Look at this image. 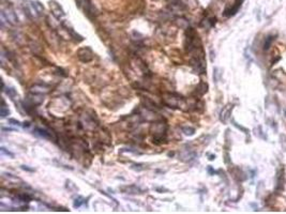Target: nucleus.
<instances>
[{
    "instance_id": "nucleus-15",
    "label": "nucleus",
    "mask_w": 286,
    "mask_h": 214,
    "mask_svg": "<svg viewBox=\"0 0 286 214\" xmlns=\"http://www.w3.org/2000/svg\"><path fill=\"white\" fill-rule=\"evenodd\" d=\"M141 165H144V164H134V165H132V169H135V170H137V171L144 170V168H141Z\"/></svg>"
},
{
    "instance_id": "nucleus-11",
    "label": "nucleus",
    "mask_w": 286,
    "mask_h": 214,
    "mask_svg": "<svg viewBox=\"0 0 286 214\" xmlns=\"http://www.w3.org/2000/svg\"><path fill=\"white\" fill-rule=\"evenodd\" d=\"M181 129H182V132L184 133V135H187V136H192V135H194V133H195V129H193V127L183 126V127H181Z\"/></svg>"
},
{
    "instance_id": "nucleus-18",
    "label": "nucleus",
    "mask_w": 286,
    "mask_h": 214,
    "mask_svg": "<svg viewBox=\"0 0 286 214\" xmlns=\"http://www.w3.org/2000/svg\"><path fill=\"white\" fill-rule=\"evenodd\" d=\"M272 41V39L271 38H268L267 40H266V43H265V50H267L268 47H269V45H270V42Z\"/></svg>"
},
{
    "instance_id": "nucleus-9",
    "label": "nucleus",
    "mask_w": 286,
    "mask_h": 214,
    "mask_svg": "<svg viewBox=\"0 0 286 214\" xmlns=\"http://www.w3.org/2000/svg\"><path fill=\"white\" fill-rule=\"evenodd\" d=\"M230 110H232L230 105L226 106L225 108L222 110V113H221V120H222L223 122H226V121H227V119L229 118V115H230Z\"/></svg>"
},
{
    "instance_id": "nucleus-17",
    "label": "nucleus",
    "mask_w": 286,
    "mask_h": 214,
    "mask_svg": "<svg viewBox=\"0 0 286 214\" xmlns=\"http://www.w3.org/2000/svg\"><path fill=\"white\" fill-rule=\"evenodd\" d=\"M21 169H23V170H27V171H30V172L34 171V169H33V168H30L29 166H26V165H21Z\"/></svg>"
},
{
    "instance_id": "nucleus-12",
    "label": "nucleus",
    "mask_w": 286,
    "mask_h": 214,
    "mask_svg": "<svg viewBox=\"0 0 286 214\" xmlns=\"http://www.w3.org/2000/svg\"><path fill=\"white\" fill-rule=\"evenodd\" d=\"M9 113H10L9 109L5 107V103H3V106L1 107V109H0V116H1V118H5L7 116H9Z\"/></svg>"
},
{
    "instance_id": "nucleus-14",
    "label": "nucleus",
    "mask_w": 286,
    "mask_h": 214,
    "mask_svg": "<svg viewBox=\"0 0 286 214\" xmlns=\"http://www.w3.org/2000/svg\"><path fill=\"white\" fill-rule=\"evenodd\" d=\"M82 203H83V198L82 197H78V198H76L75 199V201H74V208H80V206H82Z\"/></svg>"
},
{
    "instance_id": "nucleus-5",
    "label": "nucleus",
    "mask_w": 286,
    "mask_h": 214,
    "mask_svg": "<svg viewBox=\"0 0 286 214\" xmlns=\"http://www.w3.org/2000/svg\"><path fill=\"white\" fill-rule=\"evenodd\" d=\"M48 91H49V87H47V86L35 85L30 89V92H32V93H37V94H43V93L45 94Z\"/></svg>"
},
{
    "instance_id": "nucleus-10",
    "label": "nucleus",
    "mask_w": 286,
    "mask_h": 214,
    "mask_svg": "<svg viewBox=\"0 0 286 214\" xmlns=\"http://www.w3.org/2000/svg\"><path fill=\"white\" fill-rule=\"evenodd\" d=\"M240 5H241V0H240V1H238L237 3H235L234 7H232L229 10H227V11H225V15H226V16H232V15L236 14V12H237L238 10H239Z\"/></svg>"
},
{
    "instance_id": "nucleus-7",
    "label": "nucleus",
    "mask_w": 286,
    "mask_h": 214,
    "mask_svg": "<svg viewBox=\"0 0 286 214\" xmlns=\"http://www.w3.org/2000/svg\"><path fill=\"white\" fill-rule=\"evenodd\" d=\"M31 7H32L33 11L35 12V13H38V15H42L43 12H44V8H43V5H41L39 1H31Z\"/></svg>"
},
{
    "instance_id": "nucleus-2",
    "label": "nucleus",
    "mask_w": 286,
    "mask_h": 214,
    "mask_svg": "<svg viewBox=\"0 0 286 214\" xmlns=\"http://www.w3.org/2000/svg\"><path fill=\"white\" fill-rule=\"evenodd\" d=\"M43 100L44 99H43L42 94H37V93H32V92H30V94L27 97L26 102H27V104H29V106L33 107V106L40 105V104L43 102Z\"/></svg>"
},
{
    "instance_id": "nucleus-8",
    "label": "nucleus",
    "mask_w": 286,
    "mask_h": 214,
    "mask_svg": "<svg viewBox=\"0 0 286 214\" xmlns=\"http://www.w3.org/2000/svg\"><path fill=\"white\" fill-rule=\"evenodd\" d=\"M5 93L8 94V97H10L12 99V101L16 102V100H18V94H17L16 90L14 88H7V90H3ZM19 101V100H18Z\"/></svg>"
},
{
    "instance_id": "nucleus-3",
    "label": "nucleus",
    "mask_w": 286,
    "mask_h": 214,
    "mask_svg": "<svg viewBox=\"0 0 286 214\" xmlns=\"http://www.w3.org/2000/svg\"><path fill=\"white\" fill-rule=\"evenodd\" d=\"M165 102H166L167 105L174 106V107H179V108H180V106H182L183 99H182V97H175V95H171V94H169L168 97H165Z\"/></svg>"
},
{
    "instance_id": "nucleus-16",
    "label": "nucleus",
    "mask_w": 286,
    "mask_h": 214,
    "mask_svg": "<svg viewBox=\"0 0 286 214\" xmlns=\"http://www.w3.org/2000/svg\"><path fill=\"white\" fill-rule=\"evenodd\" d=\"M9 123H12L13 125H17V126H21V123L19 122L18 120H15V119H10Z\"/></svg>"
},
{
    "instance_id": "nucleus-19",
    "label": "nucleus",
    "mask_w": 286,
    "mask_h": 214,
    "mask_svg": "<svg viewBox=\"0 0 286 214\" xmlns=\"http://www.w3.org/2000/svg\"><path fill=\"white\" fill-rule=\"evenodd\" d=\"M3 131H9V132H12V131H15L14 129H11V127H2Z\"/></svg>"
},
{
    "instance_id": "nucleus-20",
    "label": "nucleus",
    "mask_w": 286,
    "mask_h": 214,
    "mask_svg": "<svg viewBox=\"0 0 286 214\" xmlns=\"http://www.w3.org/2000/svg\"><path fill=\"white\" fill-rule=\"evenodd\" d=\"M24 126H25V127H28V126H29V122H25V123H24Z\"/></svg>"
},
{
    "instance_id": "nucleus-1",
    "label": "nucleus",
    "mask_w": 286,
    "mask_h": 214,
    "mask_svg": "<svg viewBox=\"0 0 286 214\" xmlns=\"http://www.w3.org/2000/svg\"><path fill=\"white\" fill-rule=\"evenodd\" d=\"M49 8H50L53 14H54V16L56 17V18L61 19L62 17L66 16V13H64V11L62 10V8L60 7V5H58L54 0L49 2Z\"/></svg>"
},
{
    "instance_id": "nucleus-6",
    "label": "nucleus",
    "mask_w": 286,
    "mask_h": 214,
    "mask_svg": "<svg viewBox=\"0 0 286 214\" xmlns=\"http://www.w3.org/2000/svg\"><path fill=\"white\" fill-rule=\"evenodd\" d=\"M33 134L37 135V136H39V137H42V138H45V139L52 138L50 134H49L47 131H45V129H40V127H35V129H33Z\"/></svg>"
},
{
    "instance_id": "nucleus-13",
    "label": "nucleus",
    "mask_w": 286,
    "mask_h": 214,
    "mask_svg": "<svg viewBox=\"0 0 286 214\" xmlns=\"http://www.w3.org/2000/svg\"><path fill=\"white\" fill-rule=\"evenodd\" d=\"M0 152H1V154L2 155H7V156H10V158H14V154L12 152H10V151H8L5 148H3V147H1V149H0Z\"/></svg>"
},
{
    "instance_id": "nucleus-4",
    "label": "nucleus",
    "mask_w": 286,
    "mask_h": 214,
    "mask_svg": "<svg viewBox=\"0 0 286 214\" xmlns=\"http://www.w3.org/2000/svg\"><path fill=\"white\" fill-rule=\"evenodd\" d=\"M120 190H121L123 193L131 194V195H135V194H141V193H143V191H141V188L137 187V186H135V185L125 186V187H121Z\"/></svg>"
}]
</instances>
